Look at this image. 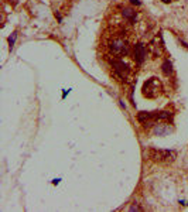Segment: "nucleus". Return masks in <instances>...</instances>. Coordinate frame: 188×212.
Returning <instances> with one entry per match:
<instances>
[{
	"mask_svg": "<svg viewBox=\"0 0 188 212\" xmlns=\"http://www.w3.org/2000/svg\"><path fill=\"white\" fill-rule=\"evenodd\" d=\"M110 64H112V68H113V72H115L116 77H119L120 79H129L130 74H132V68H130V65L124 62L123 59H120V58L112 59Z\"/></svg>",
	"mask_w": 188,
	"mask_h": 212,
	"instance_id": "f03ea898",
	"label": "nucleus"
},
{
	"mask_svg": "<svg viewBox=\"0 0 188 212\" xmlns=\"http://www.w3.org/2000/svg\"><path fill=\"white\" fill-rule=\"evenodd\" d=\"M147 58V50L143 44L133 45V59L136 64H142L143 61Z\"/></svg>",
	"mask_w": 188,
	"mask_h": 212,
	"instance_id": "39448f33",
	"label": "nucleus"
},
{
	"mask_svg": "<svg viewBox=\"0 0 188 212\" xmlns=\"http://www.w3.org/2000/svg\"><path fill=\"white\" fill-rule=\"evenodd\" d=\"M147 154L151 160L160 161V163H171L175 160V153L170 150H157V148H150Z\"/></svg>",
	"mask_w": 188,
	"mask_h": 212,
	"instance_id": "7ed1b4c3",
	"label": "nucleus"
},
{
	"mask_svg": "<svg viewBox=\"0 0 188 212\" xmlns=\"http://www.w3.org/2000/svg\"><path fill=\"white\" fill-rule=\"evenodd\" d=\"M170 132H171V129L167 124H157L156 123L153 126V133L156 136H166V135H168Z\"/></svg>",
	"mask_w": 188,
	"mask_h": 212,
	"instance_id": "0eeeda50",
	"label": "nucleus"
},
{
	"mask_svg": "<svg viewBox=\"0 0 188 212\" xmlns=\"http://www.w3.org/2000/svg\"><path fill=\"white\" fill-rule=\"evenodd\" d=\"M160 89H161L160 82L157 81L156 78H151V79H149L146 84L143 85V95L147 98H156L160 93Z\"/></svg>",
	"mask_w": 188,
	"mask_h": 212,
	"instance_id": "20e7f679",
	"label": "nucleus"
},
{
	"mask_svg": "<svg viewBox=\"0 0 188 212\" xmlns=\"http://www.w3.org/2000/svg\"><path fill=\"white\" fill-rule=\"evenodd\" d=\"M163 1H166V3H168V1H170V0H163Z\"/></svg>",
	"mask_w": 188,
	"mask_h": 212,
	"instance_id": "ddd939ff",
	"label": "nucleus"
},
{
	"mask_svg": "<svg viewBox=\"0 0 188 212\" xmlns=\"http://www.w3.org/2000/svg\"><path fill=\"white\" fill-rule=\"evenodd\" d=\"M130 3H132V4H136V6L140 4V1H139V0H130Z\"/></svg>",
	"mask_w": 188,
	"mask_h": 212,
	"instance_id": "f8f14e48",
	"label": "nucleus"
},
{
	"mask_svg": "<svg viewBox=\"0 0 188 212\" xmlns=\"http://www.w3.org/2000/svg\"><path fill=\"white\" fill-rule=\"evenodd\" d=\"M16 38H17V33H13L10 37H9V45H10V48L14 45V41H16Z\"/></svg>",
	"mask_w": 188,
	"mask_h": 212,
	"instance_id": "9d476101",
	"label": "nucleus"
},
{
	"mask_svg": "<svg viewBox=\"0 0 188 212\" xmlns=\"http://www.w3.org/2000/svg\"><path fill=\"white\" fill-rule=\"evenodd\" d=\"M108 50H109L110 54L116 55V57H123V55H127L130 52V43L127 38H124L122 35H113L110 37L109 41H108Z\"/></svg>",
	"mask_w": 188,
	"mask_h": 212,
	"instance_id": "f257e3e1",
	"label": "nucleus"
},
{
	"mask_svg": "<svg viewBox=\"0 0 188 212\" xmlns=\"http://www.w3.org/2000/svg\"><path fill=\"white\" fill-rule=\"evenodd\" d=\"M161 71H163V74H164L166 77L173 75V64H171V61H170V59H164V61H163Z\"/></svg>",
	"mask_w": 188,
	"mask_h": 212,
	"instance_id": "1a4fd4ad",
	"label": "nucleus"
},
{
	"mask_svg": "<svg viewBox=\"0 0 188 212\" xmlns=\"http://www.w3.org/2000/svg\"><path fill=\"white\" fill-rule=\"evenodd\" d=\"M122 14H123V17L129 23H136L137 20V13L134 9H132V7H124L123 10H122Z\"/></svg>",
	"mask_w": 188,
	"mask_h": 212,
	"instance_id": "423d86ee",
	"label": "nucleus"
},
{
	"mask_svg": "<svg viewBox=\"0 0 188 212\" xmlns=\"http://www.w3.org/2000/svg\"><path fill=\"white\" fill-rule=\"evenodd\" d=\"M130 211H142V208L137 205H133V206H130Z\"/></svg>",
	"mask_w": 188,
	"mask_h": 212,
	"instance_id": "9b49d317",
	"label": "nucleus"
},
{
	"mask_svg": "<svg viewBox=\"0 0 188 212\" xmlns=\"http://www.w3.org/2000/svg\"><path fill=\"white\" fill-rule=\"evenodd\" d=\"M154 119L156 120H171L173 113L168 110H161V112H154Z\"/></svg>",
	"mask_w": 188,
	"mask_h": 212,
	"instance_id": "6e6552de",
	"label": "nucleus"
}]
</instances>
